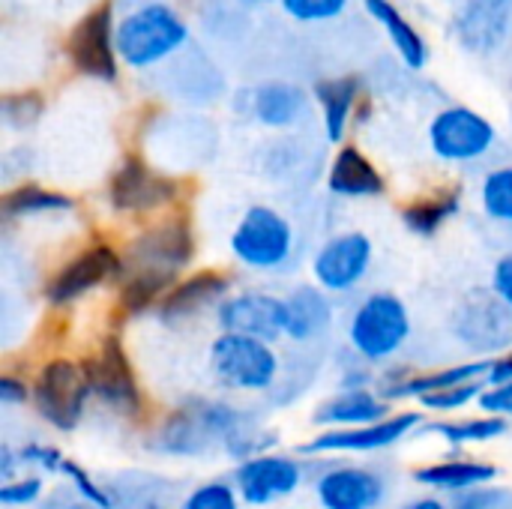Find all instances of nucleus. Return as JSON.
Instances as JSON below:
<instances>
[{
  "label": "nucleus",
  "mask_w": 512,
  "mask_h": 509,
  "mask_svg": "<svg viewBox=\"0 0 512 509\" xmlns=\"http://www.w3.org/2000/svg\"><path fill=\"white\" fill-rule=\"evenodd\" d=\"M195 258V237L183 216L162 219L141 231L123 258L120 306L129 315L150 309L177 285V273Z\"/></svg>",
  "instance_id": "f257e3e1"
},
{
  "label": "nucleus",
  "mask_w": 512,
  "mask_h": 509,
  "mask_svg": "<svg viewBox=\"0 0 512 509\" xmlns=\"http://www.w3.org/2000/svg\"><path fill=\"white\" fill-rule=\"evenodd\" d=\"M246 423L249 417L234 405L195 399L171 411L156 426V432L150 435V447L168 456H201L210 447H216V441L225 444V438L234 435Z\"/></svg>",
  "instance_id": "f03ea898"
},
{
  "label": "nucleus",
  "mask_w": 512,
  "mask_h": 509,
  "mask_svg": "<svg viewBox=\"0 0 512 509\" xmlns=\"http://www.w3.org/2000/svg\"><path fill=\"white\" fill-rule=\"evenodd\" d=\"M189 42V24L165 3H147L117 21V54L132 69L168 60Z\"/></svg>",
  "instance_id": "7ed1b4c3"
},
{
  "label": "nucleus",
  "mask_w": 512,
  "mask_h": 509,
  "mask_svg": "<svg viewBox=\"0 0 512 509\" xmlns=\"http://www.w3.org/2000/svg\"><path fill=\"white\" fill-rule=\"evenodd\" d=\"M210 372L219 387L237 393H264L273 390L279 378V357L270 342L222 333L210 345Z\"/></svg>",
  "instance_id": "20e7f679"
},
{
  "label": "nucleus",
  "mask_w": 512,
  "mask_h": 509,
  "mask_svg": "<svg viewBox=\"0 0 512 509\" xmlns=\"http://www.w3.org/2000/svg\"><path fill=\"white\" fill-rule=\"evenodd\" d=\"M348 339H351V348L363 360L369 363L390 360L411 339L408 306L396 294H387V291L369 294L351 315Z\"/></svg>",
  "instance_id": "39448f33"
},
{
  "label": "nucleus",
  "mask_w": 512,
  "mask_h": 509,
  "mask_svg": "<svg viewBox=\"0 0 512 509\" xmlns=\"http://www.w3.org/2000/svg\"><path fill=\"white\" fill-rule=\"evenodd\" d=\"M66 57L72 69L96 81H117L120 75V54H117V18L114 3L99 0L90 6L78 24L66 36Z\"/></svg>",
  "instance_id": "423d86ee"
},
{
  "label": "nucleus",
  "mask_w": 512,
  "mask_h": 509,
  "mask_svg": "<svg viewBox=\"0 0 512 509\" xmlns=\"http://www.w3.org/2000/svg\"><path fill=\"white\" fill-rule=\"evenodd\" d=\"M90 396L87 369L63 357L45 363L33 384V405L39 417L57 432H72L81 423Z\"/></svg>",
  "instance_id": "0eeeda50"
},
{
  "label": "nucleus",
  "mask_w": 512,
  "mask_h": 509,
  "mask_svg": "<svg viewBox=\"0 0 512 509\" xmlns=\"http://www.w3.org/2000/svg\"><path fill=\"white\" fill-rule=\"evenodd\" d=\"M291 249H294L291 222L267 204L249 207L231 234L234 258L258 273L279 270L291 258Z\"/></svg>",
  "instance_id": "6e6552de"
},
{
  "label": "nucleus",
  "mask_w": 512,
  "mask_h": 509,
  "mask_svg": "<svg viewBox=\"0 0 512 509\" xmlns=\"http://www.w3.org/2000/svg\"><path fill=\"white\" fill-rule=\"evenodd\" d=\"M498 132L480 111L468 105H450L429 123V144L444 162H474L486 156Z\"/></svg>",
  "instance_id": "1a4fd4ad"
},
{
  "label": "nucleus",
  "mask_w": 512,
  "mask_h": 509,
  "mask_svg": "<svg viewBox=\"0 0 512 509\" xmlns=\"http://www.w3.org/2000/svg\"><path fill=\"white\" fill-rule=\"evenodd\" d=\"M90 378V393L111 408L120 417H138L141 414V390L135 381V372L129 366V357L117 339H105V345L84 363Z\"/></svg>",
  "instance_id": "9d476101"
},
{
  "label": "nucleus",
  "mask_w": 512,
  "mask_h": 509,
  "mask_svg": "<svg viewBox=\"0 0 512 509\" xmlns=\"http://www.w3.org/2000/svg\"><path fill=\"white\" fill-rule=\"evenodd\" d=\"M180 186L174 177L153 171L144 159L126 156L108 183V201L117 213H153L174 204Z\"/></svg>",
  "instance_id": "9b49d317"
},
{
  "label": "nucleus",
  "mask_w": 512,
  "mask_h": 509,
  "mask_svg": "<svg viewBox=\"0 0 512 509\" xmlns=\"http://www.w3.org/2000/svg\"><path fill=\"white\" fill-rule=\"evenodd\" d=\"M120 273H123V258L111 246L96 243V246L78 252L75 258H69L51 276V282L45 285V300L51 306H69Z\"/></svg>",
  "instance_id": "f8f14e48"
},
{
  "label": "nucleus",
  "mask_w": 512,
  "mask_h": 509,
  "mask_svg": "<svg viewBox=\"0 0 512 509\" xmlns=\"http://www.w3.org/2000/svg\"><path fill=\"white\" fill-rule=\"evenodd\" d=\"M369 267H372V243L360 231L330 237L312 261V273L327 294L354 291L366 279Z\"/></svg>",
  "instance_id": "ddd939ff"
},
{
  "label": "nucleus",
  "mask_w": 512,
  "mask_h": 509,
  "mask_svg": "<svg viewBox=\"0 0 512 509\" xmlns=\"http://www.w3.org/2000/svg\"><path fill=\"white\" fill-rule=\"evenodd\" d=\"M300 483H303V465L279 453L255 456L237 465L234 471V489L240 501H246L249 507H267L279 498H288L291 492H297Z\"/></svg>",
  "instance_id": "4468645a"
},
{
  "label": "nucleus",
  "mask_w": 512,
  "mask_h": 509,
  "mask_svg": "<svg viewBox=\"0 0 512 509\" xmlns=\"http://www.w3.org/2000/svg\"><path fill=\"white\" fill-rule=\"evenodd\" d=\"M216 318L225 333L252 336V339H261L270 345L279 342L288 327L285 300H279L273 294H261V291H246V294H234V297L222 300Z\"/></svg>",
  "instance_id": "2eb2a0df"
},
{
  "label": "nucleus",
  "mask_w": 512,
  "mask_h": 509,
  "mask_svg": "<svg viewBox=\"0 0 512 509\" xmlns=\"http://www.w3.org/2000/svg\"><path fill=\"white\" fill-rule=\"evenodd\" d=\"M420 426V414H396L360 429H327L303 447V453H372L399 444Z\"/></svg>",
  "instance_id": "dca6fc26"
},
{
  "label": "nucleus",
  "mask_w": 512,
  "mask_h": 509,
  "mask_svg": "<svg viewBox=\"0 0 512 509\" xmlns=\"http://www.w3.org/2000/svg\"><path fill=\"white\" fill-rule=\"evenodd\" d=\"M384 480L360 465H336L318 477V501L324 509H378Z\"/></svg>",
  "instance_id": "f3484780"
},
{
  "label": "nucleus",
  "mask_w": 512,
  "mask_h": 509,
  "mask_svg": "<svg viewBox=\"0 0 512 509\" xmlns=\"http://www.w3.org/2000/svg\"><path fill=\"white\" fill-rule=\"evenodd\" d=\"M453 327L459 330L465 345L477 351H492L512 339V309L498 297L474 294L459 309V318Z\"/></svg>",
  "instance_id": "a211bd4d"
},
{
  "label": "nucleus",
  "mask_w": 512,
  "mask_h": 509,
  "mask_svg": "<svg viewBox=\"0 0 512 509\" xmlns=\"http://www.w3.org/2000/svg\"><path fill=\"white\" fill-rule=\"evenodd\" d=\"M327 186L342 198H378L387 183L360 147H342L327 171Z\"/></svg>",
  "instance_id": "6ab92c4d"
},
{
  "label": "nucleus",
  "mask_w": 512,
  "mask_h": 509,
  "mask_svg": "<svg viewBox=\"0 0 512 509\" xmlns=\"http://www.w3.org/2000/svg\"><path fill=\"white\" fill-rule=\"evenodd\" d=\"M453 27H456L459 42L468 51L486 54V51L498 48L507 36V9L498 0H471L456 15Z\"/></svg>",
  "instance_id": "aec40b11"
},
{
  "label": "nucleus",
  "mask_w": 512,
  "mask_h": 509,
  "mask_svg": "<svg viewBox=\"0 0 512 509\" xmlns=\"http://www.w3.org/2000/svg\"><path fill=\"white\" fill-rule=\"evenodd\" d=\"M381 420H387V399L369 390H342L339 396L327 399L315 414V423L330 429H360Z\"/></svg>",
  "instance_id": "412c9836"
},
{
  "label": "nucleus",
  "mask_w": 512,
  "mask_h": 509,
  "mask_svg": "<svg viewBox=\"0 0 512 509\" xmlns=\"http://www.w3.org/2000/svg\"><path fill=\"white\" fill-rule=\"evenodd\" d=\"M309 108V96L303 87L288 84V81H267L252 90V114L258 123L285 129L294 126Z\"/></svg>",
  "instance_id": "4be33fe9"
},
{
  "label": "nucleus",
  "mask_w": 512,
  "mask_h": 509,
  "mask_svg": "<svg viewBox=\"0 0 512 509\" xmlns=\"http://www.w3.org/2000/svg\"><path fill=\"white\" fill-rule=\"evenodd\" d=\"M228 291V279L222 273H213V270H204V273H195L192 279L186 282H177L162 306H159V315L165 321H180V318H192L198 315L201 309H207L210 303H216L219 297H225Z\"/></svg>",
  "instance_id": "5701e85b"
},
{
  "label": "nucleus",
  "mask_w": 512,
  "mask_h": 509,
  "mask_svg": "<svg viewBox=\"0 0 512 509\" xmlns=\"http://www.w3.org/2000/svg\"><path fill=\"white\" fill-rule=\"evenodd\" d=\"M285 309H288L285 336L294 339V342L318 339L333 321V303H330L327 291L312 288V285H303V288L291 291L288 300H285Z\"/></svg>",
  "instance_id": "b1692460"
},
{
  "label": "nucleus",
  "mask_w": 512,
  "mask_h": 509,
  "mask_svg": "<svg viewBox=\"0 0 512 509\" xmlns=\"http://www.w3.org/2000/svg\"><path fill=\"white\" fill-rule=\"evenodd\" d=\"M360 93H363V81H360L357 75L327 78V81H318V84H315V99H318V105H321L327 141L339 144V141L345 138Z\"/></svg>",
  "instance_id": "393cba45"
},
{
  "label": "nucleus",
  "mask_w": 512,
  "mask_h": 509,
  "mask_svg": "<svg viewBox=\"0 0 512 509\" xmlns=\"http://www.w3.org/2000/svg\"><path fill=\"white\" fill-rule=\"evenodd\" d=\"M366 9L384 27L387 39L393 42V48L399 51L405 66L423 69L429 63V45H426L423 33L408 21V15L393 0H366Z\"/></svg>",
  "instance_id": "a878e982"
},
{
  "label": "nucleus",
  "mask_w": 512,
  "mask_h": 509,
  "mask_svg": "<svg viewBox=\"0 0 512 509\" xmlns=\"http://www.w3.org/2000/svg\"><path fill=\"white\" fill-rule=\"evenodd\" d=\"M414 477H417V483H423L429 489L462 495V492L489 486L498 477V468L489 462H474V459H447V462L420 468Z\"/></svg>",
  "instance_id": "bb28decb"
},
{
  "label": "nucleus",
  "mask_w": 512,
  "mask_h": 509,
  "mask_svg": "<svg viewBox=\"0 0 512 509\" xmlns=\"http://www.w3.org/2000/svg\"><path fill=\"white\" fill-rule=\"evenodd\" d=\"M489 369L492 363H462V366H447V369H438V372H429V375H417L411 381H402V384H390L381 390L384 399H408V396H432L438 390H450V387H462V384H474V381H483L489 378Z\"/></svg>",
  "instance_id": "cd10ccee"
},
{
  "label": "nucleus",
  "mask_w": 512,
  "mask_h": 509,
  "mask_svg": "<svg viewBox=\"0 0 512 509\" xmlns=\"http://www.w3.org/2000/svg\"><path fill=\"white\" fill-rule=\"evenodd\" d=\"M72 198L54 189H42L33 183H24L3 195V216L6 219H24V216H42V213H63L72 210Z\"/></svg>",
  "instance_id": "c85d7f7f"
},
{
  "label": "nucleus",
  "mask_w": 512,
  "mask_h": 509,
  "mask_svg": "<svg viewBox=\"0 0 512 509\" xmlns=\"http://www.w3.org/2000/svg\"><path fill=\"white\" fill-rule=\"evenodd\" d=\"M462 207V192L459 189H450V192H441V195H432V198H423V201H414L402 210V219L405 225L414 231V234H423V237H432L447 219H453Z\"/></svg>",
  "instance_id": "c756f323"
},
{
  "label": "nucleus",
  "mask_w": 512,
  "mask_h": 509,
  "mask_svg": "<svg viewBox=\"0 0 512 509\" xmlns=\"http://www.w3.org/2000/svg\"><path fill=\"white\" fill-rule=\"evenodd\" d=\"M432 432L444 435L450 444L462 447V444H486L495 441L507 432V420L504 417H474V420H462V423H438L432 426Z\"/></svg>",
  "instance_id": "7c9ffc66"
},
{
  "label": "nucleus",
  "mask_w": 512,
  "mask_h": 509,
  "mask_svg": "<svg viewBox=\"0 0 512 509\" xmlns=\"http://www.w3.org/2000/svg\"><path fill=\"white\" fill-rule=\"evenodd\" d=\"M480 198H483V210H486L495 222L512 225V165L495 168V171L483 180Z\"/></svg>",
  "instance_id": "2f4dec72"
},
{
  "label": "nucleus",
  "mask_w": 512,
  "mask_h": 509,
  "mask_svg": "<svg viewBox=\"0 0 512 509\" xmlns=\"http://www.w3.org/2000/svg\"><path fill=\"white\" fill-rule=\"evenodd\" d=\"M180 509H240V495L231 483L213 480L198 486Z\"/></svg>",
  "instance_id": "473e14b6"
},
{
  "label": "nucleus",
  "mask_w": 512,
  "mask_h": 509,
  "mask_svg": "<svg viewBox=\"0 0 512 509\" xmlns=\"http://www.w3.org/2000/svg\"><path fill=\"white\" fill-rule=\"evenodd\" d=\"M45 102L39 93H6L3 96V120L12 126V129H27L39 120Z\"/></svg>",
  "instance_id": "72a5a7b5"
},
{
  "label": "nucleus",
  "mask_w": 512,
  "mask_h": 509,
  "mask_svg": "<svg viewBox=\"0 0 512 509\" xmlns=\"http://www.w3.org/2000/svg\"><path fill=\"white\" fill-rule=\"evenodd\" d=\"M279 3H282L288 18L306 21V24L333 21V18H339L348 9V0H279Z\"/></svg>",
  "instance_id": "f704fd0d"
},
{
  "label": "nucleus",
  "mask_w": 512,
  "mask_h": 509,
  "mask_svg": "<svg viewBox=\"0 0 512 509\" xmlns=\"http://www.w3.org/2000/svg\"><path fill=\"white\" fill-rule=\"evenodd\" d=\"M60 474L72 480V489L81 495V501H84V504H90V507H96V509H114L111 495H108L99 483H93V477H90L81 465H75L72 459H63Z\"/></svg>",
  "instance_id": "c9c22d12"
},
{
  "label": "nucleus",
  "mask_w": 512,
  "mask_h": 509,
  "mask_svg": "<svg viewBox=\"0 0 512 509\" xmlns=\"http://www.w3.org/2000/svg\"><path fill=\"white\" fill-rule=\"evenodd\" d=\"M450 509H512V492L495 489V486H480V489L453 495Z\"/></svg>",
  "instance_id": "e433bc0d"
},
{
  "label": "nucleus",
  "mask_w": 512,
  "mask_h": 509,
  "mask_svg": "<svg viewBox=\"0 0 512 509\" xmlns=\"http://www.w3.org/2000/svg\"><path fill=\"white\" fill-rule=\"evenodd\" d=\"M483 393H486V390L480 387V381H474V384H462V387L438 390V393H432V396H423L420 402H423L429 411H459V408H465L468 402L480 399Z\"/></svg>",
  "instance_id": "4c0bfd02"
},
{
  "label": "nucleus",
  "mask_w": 512,
  "mask_h": 509,
  "mask_svg": "<svg viewBox=\"0 0 512 509\" xmlns=\"http://www.w3.org/2000/svg\"><path fill=\"white\" fill-rule=\"evenodd\" d=\"M42 495V480L39 477H21L12 483L0 486V504L3 507H27Z\"/></svg>",
  "instance_id": "58836bf2"
},
{
  "label": "nucleus",
  "mask_w": 512,
  "mask_h": 509,
  "mask_svg": "<svg viewBox=\"0 0 512 509\" xmlns=\"http://www.w3.org/2000/svg\"><path fill=\"white\" fill-rule=\"evenodd\" d=\"M18 453H21V465H33L39 471H48V474L63 468V456L54 447H48V444H27Z\"/></svg>",
  "instance_id": "ea45409f"
},
{
  "label": "nucleus",
  "mask_w": 512,
  "mask_h": 509,
  "mask_svg": "<svg viewBox=\"0 0 512 509\" xmlns=\"http://www.w3.org/2000/svg\"><path fill=\"white\" fill-rule=\"evenodd\" d=\"M480 408L492 417H512V381L501 387H489L480 396Z\"/></svg>",
  "instance_id": "a19ab883"
},
{
  "label": "nucleus",
  "mask_w": 512,
  "mask_h": 509,
  "mask_svg": "<svg viewBox=\"0 0 512 509\" xmlns=\"http://www.w3.org/2000/svg\"><path fill=\"white\" fill-rule=\"evenodd\" d=\"M492 294L512 309V255H504L492 273Z\"/></svg>",
  "instance_id": "79ce46f5"
},
{
  "label": "nucleus",
  "mask_w": 512,
  "mask_h": 509,
  "mask_svg": "<svg viewBox=\"0 0 512 509\" xmlns=\"http://www.w3.org/2000/svg\"><path fill=\"white\" fill-rule=\"evenodd\" d=\"M27 396H30V390H27L24 381H18V378H12V375H3V378H0V402H3V405H24Z\"/></svg>",
  "instance_id": "37998d69"
},
{
  "label": "nucleus",
  "mask_w": 512,
  "mask_h": 509,
  "mask_svg": "<svg viewBox=\"0 0 512 509\" xmlns=\"http://www.w3.org/2000/svg\"><path fill=\"white\" fill-rule=\"evenodd\" d=\"M18 465H21V453H15L9 444H3V447H0V480H3V483H12Z\"/></svg>",
  "instance_id": "c03bdc74"
},
{
  "label": "nucleus",
  "mask_w": 512,
  "mask_h": 509,
  "mask_svg": "<svg viewBox=\"0 0 512 509\" xmlns=\"http://www.w3.org/2000/svg\"><path fill=\"white\" fill-rule=\"evenodd\" d=\"M512 381V354L507 357H501V360H495L492 363V369H489V384L492 387H501V384H510Z\"/></svg>",
  "instance_id": "a18cd8bd"
},
{
  "label": "nucleus",
  "mask_w": 512,
  "mask_h": 509,
  "mask_svg": "<svg viewBox=\"0 0 512 509\" xmlns=\"http://www.w3.org/2000/svg\"><path fill=\"white\" fill-rule=\"evenodd\" d=\"M405 509H450L444 501H438V498H423V501H414V504H408Z\"/></svg>",
  "instance_id": "49530a36"
},
{
  "label": "nucleus",
  "mask_w": 512,
  "mask_h": 509,
  "mask_svg": "<svg viewBox=\"0 0 512 509\" xmlns=\"http://www.w3.org/2000/svg\"><path fill=\"white\" fill-rule=\"evenodd\" d=\"M54 509H96V507H90V504H84V501H69V504H63V507H54Z\"/></svg>",
  "instance_id": "de8ad7c7"
},
{
  "label": "nucleus",
  "mask_w": 512,
  "mask_h": 509,
  "mask_svg": "<svg viewBox=\"0 0 512 509\" xmlns=\"http://www.w3.org/2000/svg\"><path fill=\"white\" fill-rule=\"evenodd\" d=\"M240 3H246V6H261V3H273V0H240Z\"/></svg>",
  "instance_id": "09e8293b"
},
{
  "label": "nucleus",
  "mask_w": 512,
  "mask_h": 509,
  "mask_svg": "<svg viewBox=\"0 0 512 509\" xmlns=\"http://www.w3.org/2000/svg\"><path fill=\"white\" fill-rule=\"evenodd\" d=\"M498 3H510V0H498Z\"/></svg>",
  "instance_id": "8fccbe9b"
},
{
  "label": "nucleus",
  "mask_w": 512,
  "mask_h": 509,
  "mask_svg": "<svg viewBox=\"0 0 512 509\" xmlns=\"http://www.w3.org/2000/svg\"><path fill=\"white\" fill-rule=\"evenodd\" d=\"M156 509H159V507H156Z\"/></svg>",
  "instance_id": "3c124183"
}]
</instances>
